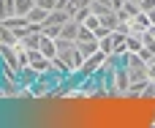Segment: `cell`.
<instances>
[{"mask_svg":"<svg viewBox=\"0 0 155 128\" xmlns=\"http://www.w3.org/2000/svg\"><path fill=\"white\" fill-rule=\"evenodd\" d=\"M147 79L155 82V63H147Z\"/></svg>","mask_w":155,"mask_h":128,"instance_id":"obj_18","label":"cell"},{"mask_svg":"<svg viewBox=\"0 0 155 128\" xmlns=\"http://www.w3.org/2000/svg\"><path fill=\"white\" fill-rule=\"evenodd\" d=\"M76 46H79V52H82L84 60H87L90 55H95V52L101 49V41H98V38H93V41H76Z\"/></svg>","mask_w":155,"mask_h":128,"instance_id":"obj_7","label":"cell"},{"mask_svg":"<svg viewBox=\"0 0 155 128\" xmlns=\"http://www.w3.org/2000/svg\"><path fill=\"white\" fill-rule=\"evenodd\" d=\"M150 27H153V22H150V16H147L144 11H139V14H134V16L128 19V33L144 35V33H147Z\"/></svg>","mask_w":155,"mask_h":128,"instance_id":"obj_3","label":"cell"},{"mask_svg":"<svg viewBox=\"0 0 155 128\" xmlns=\"http://www.w3.org/2000/svg\"><path fill=\"white\" fill-rule=\"evenodd\" d=\"M33 5H35V0H14V11H16L19 16H27Z\"/></svg>","mask_w":155,"mask_h":128,"instance_id":"obj_11","label":"cell"},{"mask_svg":"<svg viewBox=\"0 0 155 128\" xmlns=\"http://www.w3.org/2000/svg\"><path fill=\"white\" fill-rule=\"evenodd\" d=\"M27 57H30V63H27V66H30L35 74H49V71H52V60H49V57H44L38 49H27Z\"/></svg>","mask_w":155,"mask_h":128,"instance_id":"obj_2","label":"cell"},{"mask_svg":"<svg viewBox=\"0 0 155 128\" xmlns=\"http://www.w3.org/2000/svg\"><path fill=\"white\" fill-rule=\"evenodd\" d=\"M0 41H3V44H16V33H14L11 27L0 25Z\"/></svg>","mask_w":155,"mask_h":128,"instance_id":"obj_12","label":"cell"},{"mask_svg":"<svg viewBox=\"0 0 155 128\" xmlns=\"http://www.w3.org/2000/svg\"><path fill=\"white\" fill-rule=\"evenodd\" d=\"M142 46H144V35H136V33L125 35V49L128 52H142Z\"/></svg>","mask_w":155,"mask_h":128,"instance_id":"obj_9","label":"cell"},{"mask_svg":"<svg viewBox=\"0 0 155 128\" xmlns=\"http://www.w3.org/2000/svg\"><path fill=\"white\" fill-rule=\"evenodd\" d=\"M147 16H150V22H153V25H155V8H153V11H150V14H147Z\"/></svg>","mask_w":155,"mask_h":128,"instance_id":"obj_19","label":"cell"},{"mask_svg":"<svg viewBox=\"0 0 155 128\" xmlns=\"http://www.w3.org/2000/svg\"><path fill=\"white\" fill-rule=\"evenodd\" d=\"M90 14H93V11H90V5H84V8H79V11L74 14V19H76V22H84Z\"/></svg>","mask_w":155,"mask_h":128,"instance_id":"obj_15","label":"cell"},{"mask_svg":"<svg viewBox=\"0 0 155 128\" xmlns=\"http://www.w3.org/2000/svg\"><path fill=\"white\" fill-rule=\"evenodd\" d=\"M46 16H49V8H44V5H38V3H35V5L30 8V14H27V19L35 22V25H44Z\"/></svg>","mask_w":155,"mask_h":128,"instance_id":"obj_8","label":"cell"},{"mask_svg":"<svg viewBox=\"0 0 155 128\" xmlns=\"http://www.w3.org/2000/svg\"><path fill=\"white\" fill-rule=\"evenodd\" d=\"M35 3H38V5H44V8H49V11H52V8H57V3H60V0H35Z\"/></svg>","mask_w":155,"mask_h":128,"instance_id":"obj_17","label":"cell"},{"mask_svg":"<svg viewBox=\"0 0 155 128\" xmlns=\"http://www.w3.org/2000/svg\"><path fill=\"white\" fill-rule=\"evenodd\" d=\"M38 52L44 55V57H57V44H54V38H49V35H44L41 33V46H38Z\"/></svg>","mask_w":155,"mask_h":128,"instance_id":"obj_5","label":"cell"},{"mask_svg":"<svg viewBox=\"0 0 155 128\" xmlns=\"http://www.w3.org/2000/svg\"><path fill=\"white\" fill-rule=\"evenodd\" d=\"M16 11H14V0H0V19H5V16H14Z\"/></svg>","mask_w":155,"mask_h":128,"instance_id":"obj_13","label":"cell"},{"mask_svg":"<svg viewBox=\"0 0 155 128\" xmlns=\"http://www.w3.org/2000/svg\"><path fill=\"white\" fill-rule=\"evenodd\" d=\"M139 8H142L144 14H150V11L155 8V0H142V3H139Z\"/></svg>","mask_w":155,"mask_h":128,"instance_id":"obj_16","label":"cell"},{"mask_svg":"<svg viewBox=\"0 0 155 128\" xmlns=\"http://www.w3.org/2000/svg\"><path fill=\"white\" fill-rule=\"evenodd\" d=\"M93 38H95V30H90L87 25H82V27H79V38H76V41H93Z\"/></svg>","mask_w":155,"mask_h":128,"instance_id":"obj_14","label":"cell"},{"mask_svg":"<svg viewBox=\"0 0 155 128\" xmlns=\"http://www.w3.org/2000/svg\"><path fill=\"white\" fill-rule=\"evenodd\" d=\"M79 27H82V22H76V19H68V22L60 27V35H63V38H71V41H76V38H79Z\"/></svg>","mask_w":155,"mask_h":128,"instance_id":"obj_6","label":"cell"},{"mask_svg":"<svg viewBox=\"0 0 155 128\" xmlns=\"http://www.w3.org/2000/svg\"><path fill=\"white\" fill-rule=\"evenodd\" d=\"M52 79H49V74H41L33 85H27L25 90H27V96L30 98H46V96H52Z\"/></svg>","mask_w":155,"mask_h":128,"instance_id":"obj_1","label":"cell"},{"mask_svg":"<svg viewBox=\"0 0 155 128\" xmlns=\"http://www.w3.org/2000/svg\"><path fill=\"white\" fill-rule=\"evenodd\" d=\"M49 74H54V76H71L74 74V66L63 57V55H57V57H52V71Z\"/></svg>","mask_w":155,"mask_h":128,"instance_id":"obj_4","label":"cell"},{"mask_svg":"<svg viewBox=\"0 0 155 128\" xmlns=\"http://www.w3.org/2000/svg\"><path fill=\"white\" fill-rule=\"evenodd\" d=\"M136 3H142V0H136Z\"/></svg>","mask_w":155,"mask_h":128,"instance_id":"obj_20","label":"cell"},{"mask_svg":"<svg viewBox=\"0 0 155 128\" xmlns=\"http://www.w3.org/2000/svg\"><path fill=\"white\" fill-rule=\"evenodd\" d=\"M120 22H123V19H120V14H117V11H109V14H104V16H101V25H104V27H109V30H114Z\"/></svg>","mask_w":155,"mask_h":128,"instance_id":"obj_10","label":"cell"}]
</instances>
